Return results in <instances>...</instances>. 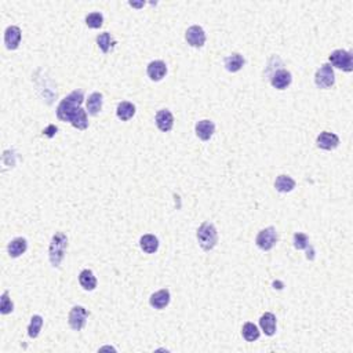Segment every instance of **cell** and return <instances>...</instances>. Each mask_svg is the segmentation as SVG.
Instances as JSON below:
<instances>
[{
	"label": "cell",
	"mask_w": 353,
	"mask_h": 353,
	"mask_svg": "<svg viewBox=\"0 0 353 353\" xmlns=\"http://www.w3.org/2000/svg\"><path fill=\"white\" fill-rule=\"evenodd\" d=\"M316 144L320 149H324V151H333L339 145V138L337 134L334 133L323 131L320 133L316 138Z\"/></svg>",
	"instance_id": "cell-9"
},
{
	"label": "cell",
	"mask_w": 353,
	"mask_h": 353,
	"mask_svg": "<svg viewBox=\"0 0 353 353\" xmlns=\"http://www.w3.org/2000/svg\"><path fill=\"white\" fill-rule=\"evenodd\" d=\"M330 65L335 66L338 69H342L343 72L353 71V60L352 53L346 50H334L330 54Z\"/></svg>",
	"instance_id": "cell-4"
},
{
	"label": "cell",
	"mask_w": 353,
	"mask_h": 353,
	"mask_svg": "<svg viewBox=\"0 0 353 353\" xmlns=\"http://www.w3.org/2000/svg\"><path fill=\"white\" fill-rule=\"evenodd\" d=\"M87 318H89L87 309L80 306V305H77V306H73V308L71 309L69 316H68V323H69L72 330L81 331V330L84 328V326H86Z\"/></svg>",
	"instance_id": "cell-7"
},
{
	"label": "cell",
	"mask_w": 353,
	"mask_h": 353,
	"mask_svg": "<svg viewBox=\"0 0 353 353\" xmlns=\"http://www.w3.org/2000/svg\"><path fill=\"white\" fill-rule=\"evenodd\" d=\"M97 45L104 53H108L115 45V40H113V37H112L109 32H104L101 35L97 36Z\"/></svg>",
	"instance_id": "cell-26"
},
{
	"label": "cell",
	"mask_w": 353,
	"mask_h": 353,
	"mask_svg": "<svg viewBox=\"0 0 353 353\" xmlns=\"http://www.w3.org/2000/svg\"><path fill=\"white\" fill-rule=\"evenodd\" d=\"M57 131H58V128H57V127L54 126V124H50V126L47 127L45 131H43V134H45L46 137H49V138H51V137L56 136Z\"/></svg>",
	"instance_id": "cell-30"
},
{
	"label": "cell",
	"mask_w": 353,
	"mask_h": 353,
	"mask_svg": "<svg viewBox=\"0 0 353 353\" xmlns=\"http://www.w3.org/2000/svg\"><path fill=\"white\" fill-rule=\"evenodd\" d=\"M84 100L83 90L72 91L57 106V117L61 121H69L77 130H86L89 127L86 111L81 109V104Z\"/></svg>",
	"instance_id": "cell-1"
},
{
	"label": "cell",
	"mask_w": 353,
	"mask_h": 353,
	"mask_svg": "<svg viewBox=\"0 0 353 353\" xmlns=\"http://www.w3.org/2000/svg\"><path fill=\"white\" fill-rule=\"evenodd\" d=\"M140 246L147 254H155L159 248V240L155 235H144L140 239Z\"/></svg>",
	"instance_id": "cell-21"
},
{
	"label": "cell",
	"mask_w": 353,
	"mask_h": 353,
	"mask_svg": "<svg viewBox=\"0 0 353 353\" xmlns=\"http://www.w3.org/2000/svg\"><path fill=\"white\" fill-rule=\"evenodd\" d=\"M66 247H68V237L62 232H56L51 237L50 247H49V258L51 265L58 268L65 257Z\"/></svg>",
	"instance_id": "cell-2"
},
{
	"label": "cell",
	"mask_w": 353,
	"mask_h": 353,
	"mask_svg": "<svg viewBox=\"0 0 353 353\" xmlns=\"http://www.w3.org/2000/svg\"><path fill=\"white\" fill-rule=\"evenodd\" d=\"M291 81H293V76H291L290 72L286 71V69H279V71L275 72V75L271 77L272 86L275 87V89H278V90L287 89V87L291 84Z\"/></svg>",
	"instance_id": "cell-11"
},
{
	"label": "cell",
	"mask_w": 353,
	"mask_h": 353,
	"mask_svg": "<svg viewBox=\"0 0 353 353\" xmlns=\"http://www.w3.org/2000/svg\"><path fill=\"white\" fill-rule=\"evenodd\" d=\"M147 73H148V76H149V79H151V80H153V81L162 80L163 77H164L167 73L166 64H164V62L160 60L152 61L151 64L148 65Z\"/></svg>",
	"instance_id": "cell-13"
},
{
	"label": "cell",
	"mask_w": 353,
	"mask_h": 353,
	"mask_svg": "<svg viewBox=\"0 0 353 353\" xmlns=\"http://www.w3.org/2000/svg\"><path fill=\"white\" fill-rule=\"evenodd\" d=\"M130 6H133V7H141V6H144V3H133V2H130Z\"/></svg>",
	"instance_id": "cell-31"
},
{
	"label": "cell",
	"mask_w": 353,
	"mask_h": 353,
	"mask_svg": "<svg viewBox=\"0 0 353 353\" xmlns=\"http://www.w3.org/2000/svg\"><path fill=\"white\" fill-rule=\"evenodd\" d=\"M293 242L294 247L297 248V250H305V248H308L309 246V237L306 236L305 233L297 232L294 235Z\"/></svg>",
	"instance_id": "cell-29"
},
{
	"label": "cell",
	"mask_w": 353,
	"mask_h": 353,
	"mask_svg": "<svg viewBox=\"0 0 353 353\" xmlns=\"http://www.w3.org/2000/svg\"><path fill=\"white\" fill-rule=\"evenodd\" d=\"M275 188L276 191L280 192V193H287V192H291L295 188V181L290 175H279L275 181Z\"/></svg>",
	"instance_id": "cell-22"
},
{
	"label": "cell",
	"mask_w": 353,
	"mask_h": 353,
	"mask_svg": "<svg viewBox=\"0 0 353 353\" xmlns=\"http://www.w3.org/2000/svg\"><path fill=\"white\" fill-rule=\"evenodd\" d=\"M278 243V232L273 227L265 228L255 237V244L263 251H269Z\"/></svg>",
	"instance_id": "cell-5"
},
{
	"label": "cell",
	"mask_w": 353,
	"mask_h": 353,
	"mask_svg": "<svg viewBox=\"0 0 353 353\" xmlns=\"http://www.w3.org/2000/svg\"><path fill=\"white\" fill-rule=\"evenodd\" d=\"M116 115L121 121L130 120L136 115V106L128 101L119 102V105L116 108Z\"/></svg>",
	"instance_id": "cell-18"
},
{
	"label": "cell",
	"mask_w": 353,
	"mask_h": 353,
	"mask_svg": "<svg viewBox=\"0 0 353 353\" xmlns=\"http://www.w3.org/2000/svg\"><path fill=\"white\" fill-rule=\"evenodd\" d=\"M21 29L18 26L10 25L5 32V45L9 50H17L21 43Z\"/></svg>",
	"instance_id": "cell-10"
},
{
	"label": "cell",
	"mask_w": 353,
	"mask_h": 353,
	"mask_svg": "<svg viewBox=\"0 0 353 353\" xmlns=\"http://www.w3.org/2000/svg\"><path fill=\"white\" fill-rule=\"evenodd\" d=\"M170 291L167 288L159 290L155 294H152L149 302L155 309H164L170 303Z\"/></svg>",
	"instance_id": "cell-15"
},
{
	"label": "cell",
	"mask_w": 353,
	"mask_h": 353,
	"mask_svg": "<svg viewBox=\"0 0 353 353\" xmlns=\"http://www.w3.org/2000/svg\"><path fill=\"white\" fill-rule=\"evenodd\" d=\"M86 24L91 29H98V28H101L102 24H104V15H102L101 13H98V11L91 13V14H89L86 17Z\"/></svg>",
	"instance_id": "cell-27"
},
{
	"label": "cell",
	"mask_w": 353,
	"mask_h": 353,
	"mask_svg": "<svg viewBox=\"0 0 353 353\" xmlns=\"http://www.w3.org/2000/svg\"><path fill=\"white\" fill-rule=\"evenodd\" d=\"M242 334L243 338L246 339L247 342H254V341H257V339L259 338V330H258L257 326L254 323H251V322H247V323L243 326Z\"/></svg>",
	"instance_id": "cell-24"
},
{
	"label": "cell",
	"mask_w": 353,
	"mask_h": 353,
	"mask_svg": "<svg viewBox=\"0 0 353 353\" xmlns=\"http://www.w3.org/2000/svg\"><path fill=\"white\" fill-rule=\"evenodd\" d=\"M195 131H196V136L202 141H208L214 136V133H215V124L211 120L204 119V120L197 121L196 126H195Z\"/></svg>",
	"instance_id": "cell-12"
},
{
	"label": "cell",
	"mask_w": 353,
	"mask_h": 353,
	"mask_svg": "<svg viewBox=\"0 0 353 353\" xmlns=\"http://www.w3.org/2000/svg\"><path fill=\"white\" fill-rule=\"evenodd\" d=\"M185 39H187L188 45H191L192 47H203L206 43L204 29L199 25L189 26L185 33Z\"/></svg>",
	"instance_id": "cell-8"
},
{
	"label": "cell",
	"mask_w": 353,
	"mask_h": 353,
	"mask_svg": "<svg viewBox=\"0 0 353 353\" xmlns=\"http://www.w3.org/2000/svg\"><path fill=\"white\" fill-rule=\"evenodd\" d=\"M79 283H80V286L86 291H93L97 287V279L94 276L93 271H90V269L81 271L80 275H79Z\"/></svg>",
	"instance_id": "cell-20"
},
{
	"label": "cell",
	"mask_w": 353,
	"mask_h": 353,
	"mask_svg": "<svg viewBox=\"0 0 353 353\" xmlns=\"http://www.w3.org/2000/svg\"><path fill=\"white\" fill-rule=\"evenodd\" d=\"M197 240H199V244L204 251H210V250L215 247L218 242V233L217 228L214 227V224L208 221L203 222L197 229Z\"/></svg>",
	"instance_id": "cell-3"
},
{
	"label": "cell",
	"mask_w": 353,
	"mask_h": 353,
	"mask_svg": "<svg viewBox=\"0 0 353 353\" xmlns=\"http://www.w3.org/2000/svg\"><path fill=\"white\" fill-rule=\"evenodd\" d=\"M315 83L319 89H330L335 83V75H334L333 66L330 64H323L315 75Z\"/></svg>",
	"instance_id": "cell-6"
},
{
	"label": "cell",
	"mask_w": 353,
	"mask_h": 353,
	"mask_svg": "<svg viewBox=\"0 0 353 353\" xmlns=\"http://www.w3.org/2000/svg\"><path fill=\"white\" fill-rule=\"evenodd\" d=\"M13 311H14V305L9 297V291H5L0 298V312H2V315H9Z\"/></svg>",
	"instance_id": "cell-28"
},
{
	"label": "cell",
	"mask_w": 353,
	"mask_h": 353,
	"mask_svg": "<svg viewBox=\"0 0 353 353\" xmlns=\"http://www.w3.org/2000/svg\"><path fill=\"white\" fill-rule=\"evenodd\" d=\"M102 101H104V100H102L101 93L96 91V93L90 94L89 100H87V111H89V113H90L91 116H97V115L101 112Z\"/></svg>",
	"instance_id": "cell-19"
},
{
	"label": "cell",
	"mask_w": 353,
	"mask_h": 353,
	"mask_svg": "<svg viewBox=\"0 0 353 353\" xmlns=\"http://www.w3.org/2000/svg\"><path fill=\"white\" fill-rule=\"evenodd\" d=\"M41 327H43V318L39 316V315L32 316L29 326H28V335L30 338H37L39 334H40Z\"/></svg>",
	"instance_id": "cell-25"
},
{
	"label": "cell",
	"mask_w": 353,
	"mask_h": 353,
	"mask_svg": "<svg viewBox=\"0 0 353 353\" xmlns=\"http://www.w3.org/2000/svg\"><path fill=\"white\" fill-rule=\"evenodd\" d=\"M259 326L262 328V331L269 337H272L276 333V316L271 312L263 313L259 319Z\"/></svg>",
	"instance_id": "cell-17"
},
{
	"label": "cell",
	"mask_w": 353,
	"mask_h": 353,
	"mask_svg": "<svg viewBox=\"0 0 353 353\" xmlns=\"http://www.w3.org/2000/svg\"><path fill=\"white\" fill-rule=\"evenodd\" d=\"M224 64H225L227 71L239 72L243 68V65H244V58H243L242 54L235 53V54H232V56L227 57L225 61H224Z\"/></svg>",
	"instance_id": "cell-23"
},
{
	"label": "cell",
	"mask_w": 353,
	"mask_h": 353,
	"mask_svg": "<svg viewBox=\"0 0 353 353\" xmlns=\"http://www.w3.org/2000/svg\"><path fill=\"white\" fill-rule=\"evenodd\" d=\"M156 126L163 133L170 131L174 126V116L168 109H162L156 113Z\"/></svg>",
	"instance_id": "cell-14"
},
{
	"label": "cell",
	"mask_w": 353,
	"mask_h": 353,
	"mask_svg": "<svg viewBox=\"0 0 353 353\" xmlns=\"http://www.w3.org/2000/svg\"><path fill=\"white\" fill-rule=\"evenodd\" d=\"M28 248V243L24 237H15L14 240H11L7 246V251L11 258L21 257Z\"/></svg>",
	"instance_id": "cell-16"
}]
</instances>
